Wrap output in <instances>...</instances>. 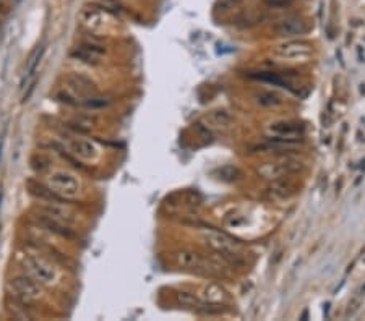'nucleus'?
I'll return each mask as SVG.
<instances>
[{
    "label": "nucleus",
    "instance_id": "nucleus-25",
    "mask_svg": "<svg viewBox=\"0 0 365 321\" xmlns=\"http://www.w3.org/2000/svg\"><path fill=\"white\" fill-rule=\"evenodd\" d=\"M239 2L240 0H219L217 5H219V8H222V10H231V8H234Z\"/></svg>",
    "mask_w": 365,
    "mask_h": 321
},
{
    "label": "nucleus",
    "instance_id": "nucleus-17",
    "mask_svg": "<svg viewBox=\"0 0 365 321\" xmlns=\"http://www.w3.org/2000/svg\"><path fill=\"white\" fill-rule=\"evenodd\" d=\"M200 297L205 303H221L222 300L226 299V292L219 285L211 284V285H206V287L201 290Z\"/></svg>",
    "mask_w": 365,
    "mask_h": 321
},
{
    "label": "nucleus",
    "instance_id": "nucleus-18",
    "mask_svg": "<svg viewBox=\"0 0 365 321\" xmlns=\"http://www.w3.org/2000/svg\"><path fill=\"white\" fill-rule=\"evenodd\" d=\"M255 98H257V103L263 107H276V106L282 104L281 96L273 93V91H261V93H258Z\"/></svg>",
    "mask_w": 365,
    "mask_h": 321
},
{
    "label": "nucleus",
    "instance_id": "nucleus-9",
    "mask_svg": "<svg viewBox=\"0 0 365 321\" xmlns=\"http://www.w3.org/2000/svg\"><path fill=\"white\" fill-rule=\"evenodd\" d=\"M78 20H80V24L88 33H99L107 26L104 12L96 7H83V10L80 12Z\"/></svg>",
    "mask_w": 365,
    "mask_h": 321
},
{
    "label": "nucleus",
    "instance_id": "nucleus-3",
    "mask_svg": "<svg viewBox=\"0 0 365 321\" xmlns=\"http://www.w3.org/2000/svg\"><path fill=\"white\" fill-rule=\"evenodd\" d=\"M7 290L10 297H13L21 305H29L41 297V284L34 281L29 274H18V276L10 278Z\"/></svg>",
    "mask_w": 365,
    "mask_h": 321
},
{
    "label": "nucleus",
    "instance_id": "nucleus-22",
    "mask_svg": "<svg viewBox=\"0 0 365 321\" xmlns=\"http://www.w3.org/2000/svg\"><path fill=\"white\" fill-rule=\"evenodd\" d=\"M219 174L222 175V178H226V180H236L237 175H239V171H237L236 167L226 166L219 171Z\"/></svg>",
    "mask_w": 365,
    "mask_h": 321
},
{
    "label": "nucleus",
    "instance_id": "nucleus-19",
    "mask_svg": "<svg viewBox=\"0 0 365 321\" xmlns=\"http://www.w3.org/2000/svg\"><path fill=\"white\" fill-rule=\"evenodd\" d=\"M270 193L278 198H286L292 193V185L289 182H276L270 187Z\"/></svg>",
    "mask_w": 365,
    "mask_h": 321
},
{
    "label": "nucleus",
    "instance_id": "nucleus-13",
    "mask_svg": "<svg viewBox=\"0 0 365 321\" xmlns=\"http://www.w3.org/2000/svg\"><path fill=\"white\" fill-rule=\"evenodd\" d=\"M276 31L279 36H284V38H296V36H302L307 33V24L301 18H287L278 24Z\"/></svg>",
    "mask_w": 365,
    "mask_h": 321
},
{
    "label": "nucleus",
    "instance_id": "nucleus-5",
    "mask_svg": "<svg viewBox=\"0 0 365 321\" xmlns=\"http://www.w3.org/2000/svg\"><path fill=\"white\" fill-rule=\"evenodd\" d=\"M39 213L43 216L44 222L55 224V226L60 227H70L75 222V214L68 208L57 205V203L44 201V205L39 206Z\"/></svg>",
    "mask_w": 365,
    "mask_h": 321
},
{
    "label": "nucleus",
    "instance_id": "nucleus-8",
    "mask_svg": "<svg viewBox=\"0 0 365 321\" xmlns=\"http://www.w3.org/2000/svg\"><path fill=\"white\" fill-rule=\"evenodd\" d=\"M270 131L275 136L273 140L299 145L302 141L303 127L296 122H276V124H271Z\"/></svg>",
    "mask_w": 365,
    "mask_h": 321
},
{
    "label": "nucleus",
    "instance_id": "nucleus-6",
    "mask_svg": "<svg viewBox=\"0 0 365 321\" xmlns=\"http://www.w3.org/2000/svg\"><path fill=\"white\" fill-rule=\"evenodd\" d=\"M104 54L106 49L103 47V44L96 43V41H86V43L80 44L78 47H75L70 52V57L88 65H99Z\"/></svg>",
    "mask_w": 365,
    "mask_h": 321
},
{
    "label": "nucleus",
    "instance_id": "nucleus-7",
    "mask_svg": "<svg viewBox=\"0 0 365 321\" xmlns=\"http://www.w3.org/2000/svg\"><path fill=\"white\" fill-rule=\"evenodd\" d=\"M68 151L73 157H77L80 161L85 162H96L101 157V150L99 146L93 143L91 140L85 138H73L68 141Z\"/></svg>",
    "mask_w": 365,
    "mask_h": 321
},
{
    "label": "nucleus",
    "instance_id": "nucleus-15",
    "mask_svg": "<svg viewBox=\"0 0 365 321\" xmlns=\"http://www.w3.org/2000/svg\"><path fill=\"white\" fill-rule=\"evenodd\" d=\"M203 120H205L208 128H226L231 125L232 117L226 110H211L210 114L205 115Z\"/></svg>",
    "mask_w": 365,
    "mask_h": 321
},
{
    "label": "nucleus",
    "instance_id": "nucleus-20",
    "mask_svg": "<svg viewBox=\"0 0 365 321\" xmlns=\"http://www.w3.org/2000/svg\"><path fill=\"white\" fill-rule=\"evenodd\" d=\"M50 161L43 154H34L31 157V169L36 172V174H44L45 171L49 169Z\"/></svg>",
    "mask_w": 365,
    "mask_h": 321
},
{
    "label": "nucleus",
    "instance_id": "nucleus-11",
    "mask_svg": "<svg viewBox=\"0 0 365 321\" xmlns=\"http://www.w3.org/2000/svg\"><path fill=\"white\" fill-rule=\"evenodd\" d=\"M299 164L297 162H291V161H284V162H268V164H263L258 167V174L265 178H270V180H278L279 177L289 174L292 171H297Z\"/></svg>",
    "mask_w": 365,
    "mask_h": 321
},
{
    "label": "nucleus",
    "instance_id": "nucleus-12",
    "mask_svg": "<svg viewBox=\"0 0 365 321\" xmlns=\"http://www.w3.org/2000/svg\"><path fill=\"white\" fill-rule=\"evenodd\" d=\"M276 54L282 59H303L312 54V45L303 41H294L276 49Z\"/></svg>",
    "mask_w": 365,
    "mask_h": 321
},
{
    "label": "nucleus",
    "instance_id": "nucleus-4",
    "mask_svg": "<svg viewBox=\"0 0 365 321\" xmlns=\"http://www.w3.org/2000/svg\"><path fill=\"white\" fill-rule=\"evenodd\" d=\"M65 85H67V91L70 96L75 99V104L78 106V99L85 101L91 98V96L98 94V86L91 78L81 75V73H72L65 78Z\"/></svg>",
    "mask_w": 365,
    "mask_h": 321
},
{
    "label": "nucleus",
    "instance_id": "nucleus-2",
    "mask_svg": "<svg viewBox=\"0 0 365 321\" xmlns=\"http://www.w3.org/2000/svg\"><path fill=\"white\" fill-rule=\"evenodd\" d=\"M47 190L60 200H73L81 193L80 178L70 171H54L45 180Z\"/></svg>",
    "mask_w": 365,
    "mask_h": 321
},
{
    "label": "nucleus",
    "instance_id": "nucleus-23",
    "mask_svg": "<svg viewBox=\"0 0 365 321\" xmlns=\"http://www.w3.org/2000/svg\"><path fill=\"white\" fill-rule=\"evenodd\" d=\"M294 2V0H265V5L268 8H286Z\"/></svg>",
    "mask_w": 365,
    "mask_h": 321
},
{
    "label": "nucleus",
    "instance_id": "nucleus-1",
    "mask_svg": "<svg viewBox=\"0 0 365 321\" xmlns=\"http://www.w3.org/2000/svg\"><path fill=\"white\" fill-rule=\"evenodd\" d=\"M23 266L28 271L34 281L41 285L50 287V285L59 284L60 281V271L52 261L44 258L39 253H26L23 257Z\"/></svg>",
    "mask_w": 365,
    "mask_h": 321
},
{
    "label": "nucleus",
    "instance_id": "nucleus-21",
    "mask_svg": "<svg viewBox=\"0 0 365 321\" xmlns=\"http://www.w3.org/2000/svg\"><path fill=\"white\" fill-rule=\"evenodd\" d=\"M175 297H177V302L182 303V305H187V307L198 305V299L195 297V294L187 292V290H180V292H177Z\"/></svg>",
    "mask_w": 365,
    "mask_h": 321
},
{
    "label": "nucleus",
    "instance_id": "nucleus-24",
    "mask_svg": "<svg viewBox=\"0 0 365 321\" xmlns=\"http://www.w3.org/2000/svg\"><path fill=\"white\" fill-rule=\"evenodd\" d=\"M193 128H195L196 133H198V135L201 136V138H205V140H208V141H211V138H213V136H211V131H210V128H208L206 125H203V124H200V122H198V124H195V125H193Z\"/></svg>",
    "mask_w": 365,
    "mask_h": 321
},
{
    "label": "nucleus",
    "instance_id": "nucleus-26",
    "mask_svg": "<svg viewBox=\"0 0 365 321\" xmlns=\"http://www.w3.org/2000/svg\"><path fill=\"white\" fill-rule=\"evenodd\" d=\"M0 159H2V143H0Z\"/></svg>",
    "mask_w": 365,
    "mask_h": 321
},
{
    "label": "nucleus",
    "instance_id": "nucleus-14",
    "mask_svg": "<svg viewBox=\"0 0 365 321\" xmlns=\"http://www.w3.org/2000/svg\"><path fill=\"white\" fill-rule=\"evenodd\" d=\"M175 263L179 264L180 268H187V269H196L201 268L203 259L198 253L190 252V250H182V252H177L174 255Z\"/></svg>",
    "mask_w": 365,
    "mask_h": 321
},
{
    "label": "nucleus",
    "instance_id": "nucleus-10",
    "mask_svg": "<svg viewBox=\"0 0 365 321\" xmlns=\"http://www.w3.org/2000/svg\"><path fill=\"white\" fill-rule=\"evenodd\" d=\"M205 240L211 248H215L216 252L224 253V252H236L239 248V242L236 238L229 237L227 234L216 231V229H211L205 234Z\"/></svg>",
    "mask_w": 365,
    "mask_h": 321
},
{
    "label": "nucleus",
    "instance_id": "nucleus-16",
    "mask_svg": "<svg viewBox=\"0 0 365 321\" xmlns=\"http://www.w3.org/2000/svg\"><path fill=\"white\" fill-rule=\"evenodd\" d=\"M44 52H45V49H44V47H38V49L31 54V57H29L28 64H26V70H24L23 86H26V83H29L33 76L36 75V71H38V67H39L41 60H43V57H44Z\"/></svg>",
    "mask_w": 365,
    "mask_h": 321
}]
</instances>
